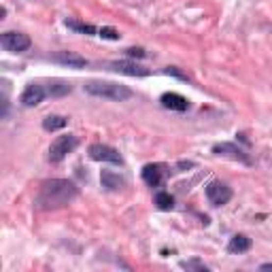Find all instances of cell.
<instances>
[{
    "label": "cell",
    "mask_w": 272,
    "mask_h": 272,
    "mask_svg": "<svg viewBox=\"0 0 272 272\" xmlns=\"http://www.w3.org/2000/svg\"><path fill=\"white\" fill-rule=\"evenodd\" d=\"M155 204H158L160 211H170L174 206V198L170 196V193H166V191H160L158 196H155Z\"/></svg>",
    "instance_id": "17"
},
{
    "label": "cell",
    "mask_w": 272,
    "mask_h": 272,
    "mask_svg": "<svg viewBox=\"0 0 272 272\" xmlns=\"http://www.w3.org/2000/svg\"><path fill=\"white\" fill-rule=\"evenodd\" d=\"M0 43H2V47L6 51H11V54H24V51L30 49V36L24 34V32H2V36H0Z\"/></svg>",
    "instance_id": "4"
},
{
    "label": "cell",
    "mask_w": 272,
    "mask_h": 272,
    "mask_svg": "<svg viewBox=\"0 0 272 272\" xmlns=\"http://www.w3.org/2000/svg\"><path fill=\"white\" fill-rule=\"evenodd\" d=\"M66 26L75 32H81V34H96V28L89 24H83V22H75V19H66Z\"/></svg>",
    "instance_id": "18"
},
{
    "label": "cell",
    "mask_w": 272,
    "mask_h": 272,
    "mask_svg": "<svg viewBox=\"0 0 272 272\" xmlns=\"http://www.w3.org/2000/svg\"><path fill=\"white\" fill-rule=\"evenodd\" d=\"M98 34H100L102 38H109V41H119V36H121L115 28H100Z\"/></svg>",
    "instance_id": "20"
},
{
    "label": "cell",
    "mask_w": 272,
    "mask_h": 272,
    "mask_svg": "<svg viewBox=\"0 0 272 272\" xmlns=\"http://www.w3.org/2000/svg\"><path fill=\"white\" fill-rule=\"evenodd\" d=\"M126 54L130 55V57H145V49H140V47H132V49H126Z\"/></svg>",
    "instance_id": "21"
},
{
    "label": "cell",
    "mask_w": 272,
    "mask_h": 272,
    "mask_svg": "<svg viewBox=\"0 0 272 272\" xmlns=\"http://www.w3.org/2000/svg\"><path fill=\"white\" fill-rule=\"evenodd\" d=\"M107 66H109V70H115V73H119V75H130V77H147L149 75L147 68H142L134 62L119 60V62H109Z\"/></svg>",
    "instance_id": "9"
},
{
    "label": "cell",
    "mask_w": 272,
    "mask_h": 272,
    "mask_svg": "<svg viewBox=\"0 0 272 272\" xmlns=\"http://www.w3.org/2000/svg\"><path fill=\"white\" fill-rule=\"evenodd\" d=\"M100 183L102 187H107V190H121V187L126 185V179L124 177H119V174H115L111 170H102L100 174Z\"/></svg>",
    "instance_id": "13"
},
{
    "label": "cell",
    "mask_w": 272,
    "mask_h": 272,
    "mask_svg": "<svg viewBox=\"0 0 272 272\" xmlns=\"http://www.w3.org/2000/svg\"><path fill=\"white\" fill-rule=\"evenodd\" d=\"M68 126V117H64V115H47V117L43 119V128L47 132H55V130H62V128Z\"/></svg>",
    "instance_id": "15"
},
{
    "label": "cell",
    "mask_w": 272,
    "mask_h": 272,
    "mask_svg": "<svg viewBox=\"0 0 272 272\" xmlns=\"http://www.w3.org/2000/svg\"><path fill=\"white\" fill-rule=\"evenodd\" d=\"M79 196V187L68 179H47L43 181L36 193V209L41 211H55L68 206Z\"/></svg>",
    "instance_id": "1"
},
{
    "label": "cell",
    "mask_w": 272,
    "mask_h": 272,
    "mask_svg": "<svg viewBox=\"0 0 272 272\" xmlns=\"http://www.w3.org/2000/svg\"><path fill=\"white\" fill-rule=\"evenodd\" d=\"M70 92H73V87L68 85V83L64 81H54L49 85V96H54V98H60V96H68Z\"/></svg>",
    "instance_id": "16"
},
{
    "label": "cell",
    "mask_w": 272,
    "mask_h": 272,
    "mask_svg": "<svg viewBox=\"0 0 272 272\" xmlns=\"http://www.w3.org/2000/svg\"><path fill=\"white\" fill-rule=\"evenodd\" d=\"M213 153L223 155V158H230V160H236V162H243V164H251L249 155L245 153L241 147H236L234 142H217V145L213 147Z\"/></svg>",
    "instance_id": "7"
},
{
    "label": "cell",
    "mask_w": 272,
    "mask_h": 272,
    "mask_svg": "<svg viewBox=\"0 0 272 272\" xmlns=\"http://www.w3.org/2000/svg\"><path fill=\"white\" fill-rule=\"evenodd\" d=\"M51 60L62 64V66H68V68H85L89 64L83 55L73 54V51H57V54L51 55Z\"/></svg>",
    "instance_id": "8"
},
{
    "label": "cell",
    "mask_w": 272,
    "mask_h": 272,
    "mask_svg": "<svg viewBox=\"0 0 272 272\" xmlns=\"http://www.w3.org/2000/svg\"><path fill=\"white\" fill-rule=\"evenodd\" d=\"M181 268H185V270H198V272H206V270H209V266H206V264H202L200 260H183V262H181Z\"/></svg>",
    "instance_id": "19"
},
{
    "label": "cell",
    "mask_w": 272,
    "mask_h": 272,
    "mask_svg": "<svg viewBox=\"0 0 272 272\" xmlns=\"http://www.w3.org/2000/svg\"><path fill=\"white\" fill-rule=\"evenodd\" d=\"M162 102V107L164 109H170V111H179V113H183L190 109V100L185 98V96H181V94H174V92H168L164 94L160 98Z\"/></svg>",
    "instance_id": "10"
},
{
    "label": "cell",
    "mask_w": 272,
    "mask_h": 272,
    "mask_svg": "<svg viewBox=\"0 0 272 272\" xmlns=\"http://www.w3.org/2000/svg\"><path fill=\"white\" fill-rule=\"evenodd\" d=\"M164 73H166V75H174V77H179V79H185V81H187V75L179 73V70H177V68H172V66H168V68L164 70Z\"/></svg>",
    "instance_id": "22"
},
{
    "label": "cell",
    "mask_w": 272,
    "mask_h": 272,
    "mask_svg": "<svg viewBox=\"0 0 272 272\" xmlns=\"http://www.w3.org/2000/svg\"><path fill=\"white\" fill-rule=\"evenodd\" d=\"M251 249V238L245 236V234H236L230 238L228 243V251L230 253H245V251Z\"/></svg>",
    "instance_id": "14"
},
{
    "label": "cell",
    "mask_w": 272,
    "mask_h": 272,
    "mask_svg": "<svg viewBox=\"0 0 272 272\" xmlns=\"http://www.w3.org/2000/svg\"><path fill=\"white\" fill-rule=\"evenodd\" d=\"M206 198L213 206H223L232 200V190L221 181H213V183L206 185Z\"/></svg>",
    "instance_id": "6"
},
{
    "label": "cell",
    "mask_w": 272,
    "mask_h": 272,
    "mask_svg": "<svg viewBox=\"0 0 272 272\" xmlns=\"http://www.w3.org/2000/svg\"><path fill=\"white\" fill-rule=\"evenodd\" d=\"M89 158L96 160V162H109V164H124V158L119 155L117 149L109 147V145H102V142H94L89 147Z\"/></svg>",
    "instance_id": "5"
},
{
    "label": "cell",
    "mask_w": 272,
    "mask_h": 272,
    "mask_svg": "<svg viewBox=\"0 0 272 272\" xmlns=\"http://www.w3.org/2000/svg\"><path fill=\"white\" fill-rule=\"evenodd\" d=\"M260 270H272V264H262Z\"/></svg>",
    "instance_id": "23"
},
{
    "label": "cell",
    "mask_w": 272,
    "mask_h": 272,
    "mask_svg": "<svg viewBox=\"0 0 272 272\" xmlns=\"http://www.w3.org/2000/svg\"><path fill=\"white\" fill-rule=\"evenodd\" d=\"M142 181L151 187L162 185V181H164V166L162 164H147L142 168Z\"/></svg>",
    "instance_id": "12"
},
{
    "label": "cell",
    "mask_w": 272,
    "mask_h": 272,
    "mask_svg": "<svg viewBox=\"0 0 272 272\" xmlns=\"http://www.w3.org/2000/svg\"><path fill=\"white\" fill-rule=\"evenodd\" d=\"M45 98V89L41 85H36V83H30L28 87L24 89V94H22V105L24 107H36V105H41Z\"/></svg>",
    "instance_id": "11"
},
{
    "label": "cell",
    "mask_w": 272,
    "mask_h": 272,
    "mask_svg": "<svg viewBox=\"0 0 272 272\" xmlns=\"http://www.w3.org/2000/svg\"><path fill=\"white\" fill-rule=\"evenodd\" d=\"M77 145H79V138H77L75 134L57 136V138L51 142V147H49V151H47V160L54 162V164H57V162H62L68 153H73Z\"/></svg>",
    "instance_id": "3"
},
{
    "label": "cell",
    "mask_w": 272,
    "mask_h": 272,
    "mask_svg": "<svg viewBox=\"0 0 272 272\" xmlns=\"http://www.w3.org/2000/svg\"><path fill=\"white\" fill-rule=\"evenodd\" d=\"M83 89L92 96H98V98H105V100H115V102H124L128 98H132L130 87L119 85V83H113V81H87Z\"/></svg>",
    "instance_id": "2"
}]
</instances>
